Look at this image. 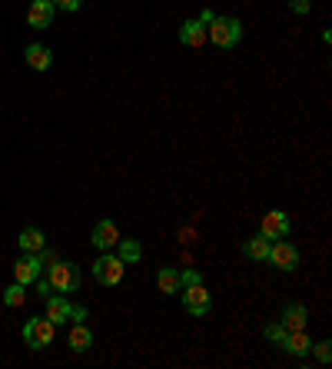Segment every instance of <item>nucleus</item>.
Segmentation results:
<instances>
[{"mask_svg":"<svg viewBox=\"0 0 332 369\" xmlns=\"http://www.w3.org/2000/svg\"><path fill=\"white\" fill-rule=\"evenodd\" d=\"M206 37L213 40L219 51H232L243 40V24L236 17H213V24L206 27Z\"/></svg>","mask_w":332,"mask_h":369,"instance_id":"f257e3e1","label":"nucleus"},{"mask_svg":"<svg viewBox=\"0 0 332 369\" xmlns=\"http://www.w3.org/2000/svg\"><path fill=\"white\" fill-rule=\"evenodd\" d=\"M47 283L53 293H77L80 289V267L57 260V263L47 267Z\"/></svg>","mask_w":332,"mask_h":369,"instance_id":"f03ea898","label":"nucleus"},{"mask_svg":"<svg viewBox=\"0 0 332 369\" xmlns=\"http://www.w3.org/2000/svg\"><path fill=\"white\" fill-rule=\"evenodd\" d=\"M123 273H127V263L116 253H100L97 263H93V280L100 286H120Z\"/></svg>","mask_w":332,"mask_h":369,"instance_id":"7ed1b4c3","label":"nucleus"},{"mask_svg":"<svg viewBox=\"0 0 332 369\" xmlns=\"http://www.w3.org/2000/svg\"><path fill=\"white\" fill-rule=\"evenodd\" d=\"M53 323L47 316H33L24 323V343L30 346V350H47L50 343H53Z\"/></svg>","mask_w":332,"mask_h":369,"instance_id":"20e7f679","label":"nucleus"},{"mask_svg":"<svg viewBox=\"0 0 332 369\" xmlns=\"http://www.w3.org/2000/svg\"><path fill=\"white\" fill-rule=\"evenodd\" d=\"M180 296H183L186 313H193V316H206V313L213 309V296H210V289H206L203 283L180 286Z\"/></svg>","mask_w":332,"mask_h":369,"instance_id":"39448f33","label":"nucleus"},{"mask_svg":"<svg viewBox=\"0 0 332 369\" xmlns=\"http://www.w3.org/2000/svg\"><path fill=\"white\" fill-rule=\"evenodd\" d=\"M266 263H273V267L282 269V273H293V269L299 267V250L289 243V240H273Z\"/></svg>","mask_w":332,"mask_h":369,"instance_id":"423d86ee","label":"nucleus"},{"mask_svg":"<svg viewBox=\"0 0 332 369\" xmlns=\"http://www.w3.org/2000/svg\"><path fill=\"white\" fill-rule=\"evenodd\" d=\"M289 230H293V223L286 217V210H269L263 217V223H259V233L269 236V240H286Z\"/></svg>","mask_w":332,"mask_h":369,"instance_id":"0eeeda50","label":"nucleus"},{"mask_svg":"<svg viewBox=\"0 0 332 369\" xmlns=\"http://www.w3.org/2000/svg\"><path fill=\"white\" fill-rule=\"evenodd\" d=\"M279 323H282V330H286V333H293V330H306V323H309V309H306L302 303H286V306H282Z\"/></svg>","mask_w":332,"mask_h":369,"instance_id":"6e6552de","label":"nucleus"},{"mask_svg":"<svg viewBox=\"0 0 332 369\" xmlns=\"http://www.w3.org/2000/svg\"><path fill=\"white\" fill-rule=\"evenodd\" d=\"M40 269H44V263H40V256L37 253H24L20 260H17V267H14V276H17V283H33L37 276H40Z\"/></svg>","mask_w":332,"mask_h":369,"instance_id":"1a4fd4ad","label":"nucleus"},{"mask_svg":"<svg viewBox=\"0 0 332 369\" xmlns=\"http://www.w3.org/2000/svg\"><path fill=\"white\" fill-rule=\"evenodd\" d=\"M53 3L50 0H33L30 10H27V24H30L33 30H47L50 24H53Z\"/></svg>","mask_w":332,"mask_h":369,"instance_id":"9d476101","label":"nucleus"},{"mask_svg":"<svg viewBox=\"0 0 332 369\" xmlns=\"http://www.w3.org/2000/svg\"><path fill=\"white\" fill-rule=\"evenodd\" d=\"M70 309H73V303L66 300L64 293H50L47 296V319L53 323V326L70 323Z\"/></svg>","mask_w":332,"mask_h":369,"instance_id":"9b49d317","label":"nucleus"},{"mask_svg":"<svg viewBox=\"0 0 332 369\" xmlns=\"http://www.w3.org/2000/svg\"><path fill=\"white\" fill-rule=\"evenodd\" d=\"M116 240H120V230H116L113 219H100L93 226V233H90V243L97 250H110V246H116Z\"/></svg>","mask_w":332,"mask_h":369,"instance_id":"f8f14e48","label":"nucleus"},{"mask_svg":"<svg viewBox=\"0 0 332 369\" xmlns=\"http://www.w3.org/2000/svg\"><path fill=\"white\" fill-rule=\"evenodd\" d=\"M279 350L286 352V356L302 359V356H309V350H313V339L306 336V330H293V333H286V339H282Z\"/></svg>","mask_w":332,"mask_h":369,"instance_id":"ddd939ff","label":"nucleus"},{"mask_svg":"<svg viewBox=\"0 0 332 369\" xmlns=\"http://www.w3.org/2000/svg\"><path fill=\"white\" fill-rule=\"evenodd\" d=\"M180 44L183 47H203L206 44V27L199 20H183L180 24Z\"/></svg>","mask_w":332,"mask_h":369,"instance_id":"4468645a","label":"nucleus"},{"mask_svg":"<svg viewBox=\"0 0 332 369\" xmlns=\"http://www.w3.org/2000/svg\"><path fill=\"white\" fill-rule=\"evenodd\" d=\"M269 246H273V240H269V236H263V233H256L252 240H246V243H243V253H246V260H252V263H266Z\"/></svg>","mask_w":332,"mask_h":369,"instance_id":"2eb2a0df","label":"nucleus"},{"mask_svg":"<svg viewBox=\"0 0 332 369\" xmlns=\"http://www.w3.org/2000/svg\"><path fill=\"white\" fill-rule=\"evenodd\" d=\"M24 60H27V67H33V70H50V64H53V53L44 47V44H30L27 51H24Z\"/></svg>","mask_w":332,"mask_h":369,"instance_id":"dca6fc26","label":"nucleus"},{"mask_svg":"<svg viewBox=\"0 0 332 369\" xmlns=\"http://www.w3.org/2000/svg\"><path fill=\"white\" fill-rule=\"evenodd\" d=\"M17 246H20V253H40L47 246V236L40 233L37 226H27V230H20V236H17Z\"/></svg>","mask_w":332,"mask_h":369,"instance_id":"f3484780","label":"nucleus"},{"mask_svg":"<svg viewBox=\"0 0 332 369\" xmlns=\"http://www.w3.org/2000/svg\"><path fill=\"white\" fill-rule=\"evenodd\" d=\"M66 343H70V350L73 352H86L93 346V333H90V326H83V323H73V330L66 336Z\"/></svg>","mask_w":332,"mask_h":369,"instance_id":"a211bd4d","label":"nucleus"},{"mask_svg":"<svg viewBox=\"0 0 332 369\" xmlns=\"http://www.w3.org/2000/svg\"><path fill=\"white\" fill-rule=\"evenodd\" d=\"M116 256H120L127 267H130V263H140V256H143L140 240H133V236H127V240H123V236H120V240H116Z\"/></svg>","mask_w":332,"mask_h":369,"instance_id":"6ab92c4d","label":"nucleus"},{"mask_svg":"<svg viewBox=\"0 0 332 369\" xmlns=\"http://www.w3.org/2000/svg\"><path fill=\"white\" fill-rule=\"evenodd\" d=\"M156 283H160V293H166V296H176V293H180V269L163 267L160 273H156Z\"/></svg>","mask_w":332,"mask_h":369,"instance_id":"aec40b11","label":"nucleus"},{"mask_svg":"<svg viewBox=\"0 0 332 369\" xmlns=\"http://www.w3.org/2000/svg\"><path fill=\"white\" fill-rule=\"evenodd\" d=\"M24 300H27V286L24 283H14L3 289V306H10V309H17V306H24Z\"/></svg>","mask_w":332,"mask_h":369,"instance_id":"412c9836","label":"nucleus"},{"mask_svg":"<svg viewBox=\"0 0 332 369\" xmlns=\"http://www.w3.org/2000/svg\"><path fill=\"white\" fill-rule=\"evenodd\" d=\"M315 356V363H322V366H329L332 359V343L329 339H319V343H313V350H309Z\"/></svg>","mask_w":332,"mask_h":369,"instance_id":"4be33fe9","label":"nucleus"},{"mask_svg":"<svg viewBox=\"0 0 332 369\" xmlns=\"http://www.w3.org/2000/svg\"><path fill=\"white\" fill-rule=\"evenodd\" d=\"M263 336L269 339V343L282 346V339H286V330H282V323H269V326H263Z\"/></svg>","mask_w":332,"mask_h":369,"instance_id":"5701e85b","label":"nucleus"},{"mask_svg":"<svg viewBox=\"0 0 332 369\" xmlns=\"http://www.w3.org/2000/svg\"><path fill=\"white\" fill-rule=\"evenodd\" d=\"M289 10L299 14V17H306V14L313 10V0H289Z\"/></svg>","mask_w":332,"mask_h":369,"instance_id":"b1692460","label":"nucleus"},{"mask_svg":"<svg viewBox=\"0 0 332 369\" xmlns=\"http://www.w3.org/2000/svg\"><path fill=\"white\" fill-rule=\"evenodd\" d=\"M190 283H203L199 269H183V273H180V286H190Z\"/></svg>","mask_w":332,"mask_h":369,"instance_id":"393cba45","label":"nucleus"},{"mask_svg":"<svg viewBox=\"0 0 332 369\" xmlns=\"http://www.w3.org/2000/svg\"><path fill=\"white\" fill-rule=\"evenodd\" d=\"M53 7H60V10H66V14H73V10H80L83 0H50Z\"/></svg>","mask_w":332,"mask_h":369,"instance_id":"a878e982","label":"nucleus"},{"mask_svg":"<svg viewBox=\"0 0 332 369\" xmlns=\"http://www.w3.org/2000/svg\"><path fill=\"white\" fill-rule=\"evenodd\" d=\"M33 283H37V293H40V296H44V300H47L50 293H53V289H50V283H47V280H40V276H37V280H33Z\"/></svg>","mask_w":332,"mask_h":369,"instance_id":"bb28decb","label":"nucleus"},{"mask_svg":"<svg viewBox=\"0 0 332 369\" xmlns=\"http://www.w3.org/2000/svg\"><path fill=\"white\" fill-rule=\"evenodd\" d=\"M80 319H86V309H83V306H73V309H70V323H80Z\"/></svg>","mask_w":332,"mask_h":369,"instance_id":"cd10ccee","label":"nucleus"},{"mask_svg":"<svg viewBox=\"0 0 332 369\" xmlns=\"http://www.w3.org/2000/svg\"><path fill=\"white\" fill-rule=\"evenodd\" d=\"M213 17H216V14H213V10H210V7H206V10H203V14H199V24H203V27H210V24H213Z\"/></svg>","mask_w":332,"mask_h":369,"instance_id":"c85d7f7f","label":"nucleus"}]
</instances>
